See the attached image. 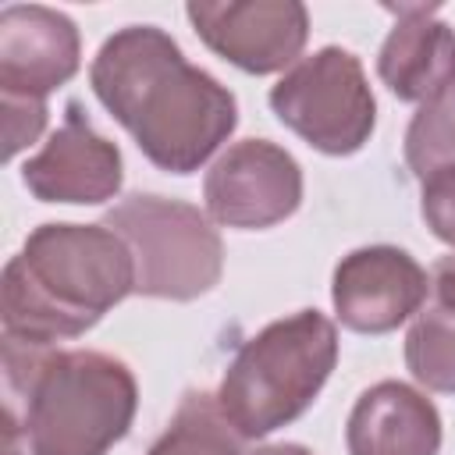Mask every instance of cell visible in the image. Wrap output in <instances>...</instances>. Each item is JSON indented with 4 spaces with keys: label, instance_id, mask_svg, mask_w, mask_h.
Instances as JSON below:
<instances>
[{
    "label": "cell",
    "instance_id": "cell-1",
    "mask_svg": "<svg viewBox=\"0 0 455 455\" xmlns=\"http://www.w3.org/2000/svg\"><path fill=\"white\" fill-rule=\"evenodd\" d=\"M100 103L135 135L139 149L171 174L196 171L238 124L235 96L153 25L114 32L92 60Z\"/></svg>",
    "mask_w": 455,
    "mask_h": 455
},
{
    "label": "cell",
    "instance_id": "cell-2",
    "mask_svg": "<svg viewBox=\"0 0 455 455\" xmlns=\"http://www.w3.org/2000/svg\"><path fill=\"white\" fill-rule=\"evenodd\" d=\"M7 427L25 430L32 455H107L132 427L139 387L132 370L92 348L50 352V345L4 334Z\"/></svg>",
    "mask_w": 455,
    "mask_h": 455
},
{
    "label": "cell",
    "instance_id": "cell-3",
    "mask_svg": "<svg viewBox=\"0 0 455 455\" xmlns=\"http://www.w3.org/2000/svg\"><path fill=\"white\" fill-rule=\"evenodd\" d=\"M135 291V263L103 224H39L0 277L4 334L50 345L89 331Z\"/></svg>",
    "mask_w": 455,
    "mask_h": 455
},
{
    "label": "cell",
    "instance_id": "cell-4",
    "mask_svg": "<svg viewBox=\"0 0 455 455\" xmlns=\"http://www.w3.org/2000/svg\"><path fill=\"white\" fill-rule=\"evenodd\" d=\"M334 363V323L316 309H299L267 323L238 348L217 402L242 437H263L309 409Z\"/></svg>",
    "mask_w": 455,
    "mask_h": 455
},
{
    "label": "cell",
    "instance_id": "cell-5",
    "mask_svg": "<svg viewBox=\"0 0 455 455\" xmlns=\"http://www.w3.org/2000/svg\"><path fill=\"white\" fill-rule=\"evenodd\" d=\"M103 228L124 238L135 263L139 295L188 302L206 295L220 281V235L192 203L135 192L103 217Z\"/></svg>",
    "mask_w": 455,
    "mask_h": 455
},
{
    "label": "cell",
    "instance_id": "cell-6",
    "mask_svg": "<svg viewBox=\"0 0 455 455\" xmlns=\"http://www.w3.org/2000/svg\"><path fill=\"white\" fill-rule=\"evenodd\" d=\"M270 107L295 135L331 156L355 153L377 117L363 64L341 46H323L299 60L270 89Z\"/></svg>",
    "mask_w": 455,
    "mask_h": 455
},
{
    "label": "cell",
    "instance_id": "cell-7",
    "mask_svg": "<svg viewBox=\"0 0 455 455\" xmlns=\"http://www.w3.org/2000/svg\"><path fill=\"white\" fill-rule=\"evenodd\" d=\"M203 196L217 224L256 231L299 210L302 171L281 146L267 139H242L213 160Z\"/></svg>",
    "mask_w": 455,
    "mask_h": 455
},
{
    "label": "cell",
    "instance_id": "cell-8",
    "mask_svg": "<svg viewBox=\"0 0 455 455\" xmlns=\"http://www.w3.org/2000/svg\"><path fill=\"white\" fill-rule=\"evenodd\" d=\"M188 21L213 53L252 75L291 64L309 36V14L299 0L188 4Z\"/></svg>",
    "mask_w": 455,
    "mask_h": 455
},
{
    "label": "cell",
    "instance_id": "cell-9",
    "mask_svg": "<svg viewBox=\"0 0 455 455\" xmlns=\"http://www.w3.org/2000/svg\"><path fill=\"white\" fill-rule=\"evenodd\" d=\"M334 313L359 334H384L427 299V270L395 245H366L334 267Z\"/></svg>",
    "mask_w": 455,
    "mask_h": 455
},
{
    "label": "cell",
    "instance_id": "cell-10",
    "mask_svg": "<svg viewBox=\"0 0 455 455\" xmlns=\"http://www.w3.org/2000/svg\"><path fill=\"white\" fill-rule=\"evenodd\" d=\"M78 28L43 4L0 11V96L46 100L78 71Z\"/></svg>",
    "mask_w": 455,
    "mask_h": 455
},
{
    "label": "cell",
    "instance_id": "cell-11",
    "mask_svg": "<svg viewBox=\"0 0 455 455\" xmlns=\"http://www.w3.org/2000/svg\"><path fill=\"white\" fill-rule=\"evenodd\" d=\"M21 181L43 203H103L121 188V149L89 124L78 103H68L60 128L25 164Z\"/></svg>",
    "mask_w": 455,
    "mask_h": 455
},
{
    "label": "cell",
    "instance_id": "cell-12",
    "mask_svg": "<svg viewBox=\"0 0 455 455\" xmlns=\"http://www.w3.org/2000/svg\"><path fill=\"white\" fill-rule=\"evenodd\" d=\"M398 21L387 32L377 71L398 100L427 103L455 78V32L437 18L434 4L387 7Z\"/></svg>",
    "mask_w": 455,
    "mask_h": 455
},
{
    "label": "cell",
    "instance_id": "cell-13",
    "mask_svg": "<svg viewBox=\"0 0 455 455\" xmlns=\"http://www.w3.org/2000/svg\"><path fill=\"white\" fill-rule=\"evenodd\" d=\"M345 441L348 455H437L441 416L416 387L380 380L359 395Z\"/></svg>",
    "mask_w": 455,
    "mask_h": 455
},
{
    "label": "cell",
    "instance_id": "cell-14",
    "mask_svg": "<svg viewBox=\"0 0 455 455\" xmlns=\"http://www.w3.org/2000/svg\"><path fill=\"white\" fill-rule=\"evenodd\" d=\"M149 455H245L242 434L224 416L217 395L188 391Z\"/></svg>",
    "mask_w": 455,
    "mask_h": 455
},
{
    "label": "cell",
    "instance_id": "cell-15",
    "mask_svg": "<svg viewBox=\"0 0 455 455\" xmlns=\"http://www.w3.org/2000/svg\"><path fill=\"white\" fill-rule=\"evenodd\" d=\"M405 366L430 387L455 395V309H427L405 334Z\"/></svg>",
    "mask_w": 455,
    "mask_h": 455
},
{
    "label": "cell",
    "instance_id": "cell-16",
    "mask_svg": "<svg viewBox=\"0 0 455 455\" xmlns=\"http://www.w3.org/2000/svg\"><path fill=\"white\" fill-rule=\"evenodd\" d=\"M405 164L416 178H434L455 167V92L444 89L441 96L427 100L405 132Z\"/></svg>",
    "mask_w": 455,
    "mask_h": 455
},
{
    "label": "cell",
    "instance_id": "cell-17",
    "mask_svg": "<svg viewBox=\"0 0 455 455\" xmlns=\"http://www.w3.org/2000/svg\"><path fill=\"white\" fill-rule=\"evenodd\" d=\"M0 107H4V160H11L18 149L39 139L46 124V100L0 96Z\"/></svg>",
    "mask_w": 455,
    "mask_h": 455
},
{
    "label": "cell",
    "instance_id": "cell-18",
    "mask_svg": "<svg viewBox=\"0 0 455 455\" xmlns=\"http://www.w3.org/2000/svg\"><path fill=\"white\" fill-rule=\"evenodd\" d=\"M423 220L441 242L455 245V167L423 181Z\"/></svg>",
    "mask_w": 455,
    "mask_h": 455
},
{
    "label": "cell",
    "instance_id": "cell-19",
    "mask_svg": "<svg viewBox=\"0 0 455 455\" xmlns=\"http://www.w3.org/2000/svg\"><path fill=\"white\" fill-rule=\"evenodd\" d=\"M434 288L444 302V309H455V252L441 256L434 267Z\"/></svg>",
    "mask_w": 455,
    "mask_h": 455
},
{
    "label": "cell",
    "instance_id": "cell-20",
    "mask_svg": "<svg viewBox=\"0 0 455 455\" xmlns=\"http://www.w3.org/2000/svg\"><path fill=\"white\" fill-rule=\"evenodd\" d=\"M252 455H313V451H306L302 444H267V448H256Z\"/></svg>",
    "mask_w": 455,
    "mask_h": 455
}]
</instances>
